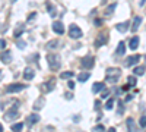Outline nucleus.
Instances as JSON below:
<instances>
[{"label": "nucleus", "instance_id": "nucleus-42", "mask_svg": "<svg viewBox=\"0 0 146 132\" xmlns=\"http://www.w3.org/2000/svg\"><path fill=\"white\" fill-rule=\"evenodd\" d=\"M95 25H101V21L100 19H95Z\"/></svg>", "mask_w": 146, "mask_h": 132}, {"label": "nucleus", "instance_id": "nucleus-45", "mask_svg": "<svg viewBox=\"0 0 146 132\" xmlns=\"http://www.w3.org/2000/svg\"><path fill=\"white\" fill-rule=\"evenodd\" d=\"M0 132H3V126L2 125H0Z\"/></svg>", "mask_w": 146, "mask_h": 132}, {"label": "nucleus", "instance_id": "nucleus-13", "mask_svg": "<svg viewBox=\"0 0 146 132\" xmlns=\"http://www.w3.org/2000/svg\"><path fill=\"white\" fill-rule=\"evenodd\" d=\"M124 53H126V44H124V41H120L118 46H117V49H115V54L117 56H123Z\"/></svg>", "mask_w": 146, "mask_h": 132}, {"label": "nucleus", "instance_id": "nucleus-21", "mask_svg": "<svg viewBox=\"0 0 146 132\" xmlns=\"http://www.w3.org/2000/svg\"><path fill=\"white\" fill-rule=\"evenodd\" d=\"M115 7H117V3H111L108 7H107V10H105V15L107 16H111L113 15V12L115 10Z\"/></svg>", "mask_w": 146, "mask_h": 132}, {"label": "nucleus", "instance_id": "nucleus-16", "mask_svg": "<svg viewBox=\"0 0 146 132\" xmlns=\"http://www.w3.org/2000/svg\"><path fill=\"white\" fill-rule=\"evenodd\" d=\"M58 46H60V41H58V40H51V41L47 43L45 47H47V50H56Z\"/></svg>", "mask_w": 146, "mask_h": 132}, {"label": "nucleus", "instance_id": "nucleus-10", "mask_svg": "<svg viewBox=\"0 0 146 132\" xmlns=\"http://www.w3.org/2000/svg\"><path fill=\"white\" fill-rule=\"evenodd\" d=\"M0 60H2L3 63H10L12 62V52H9V50H5V52H2L0 53Z\"/></svg>", "mask_w": 146, "mask_h": 132}, {"label": "nucleus", "instance_id": "nucleus-12", "mask_svg": "<svg viewBox=\"0 0 146 132\" xmlns=\"http://www.w3.org/2000/svg\"><path fill=\"white\" fill-rule=\"evenodd\" d=\"M34 76H35V70H34L32 68H27V69H23V78H25L27 81H31Z\"/></svg>", "mask_w": 146, "mask_h": 132}, {"label": "nucleus", "instance_id": "nucleus-32", "mask_svg": "<svg viewBox=\"0 0 146 132\" xmlns=\"http://www.w3.org/2000/svg\"><path fill=\"white\" fill-rule=\"evenodd\" d=\"M123 113H124V104L118 101V115H123Z\"/></svg>", "mask_w": 146, "mask_h": 132}, {"label": "nucleus", "instance_id": "nucleus-19", "mask_svg": "<svg viewBox=\"0 0 146 132\" xmlns=\"http://www.w3.org/2000/svg\"><path fill=\"white\" fill-rule=\"evenodd\" d=\"M139 41H140L139 37H133V38L130 40V43H129V47H130L131 50H136L137 47H139Z\"/></svg>", "mask_w": 146, "mask_h": 132}, {"label": "nucleus", "instance_id": "nucleus-26", "mask_svg": "<svg viewBox=\"0 0 146 132\" xmlns=\"http://www.w3.org/2000/svg\"><path fill=\"white\" fill-rule=\"evenodd\" d=\"M42 106H44V98H38V101L34 104V110H40Z\"/></svg>", "mask_w": 146, "mask_h": 132}, {"label": "nucleus", "instance_id": "nucleus-28", "mask_svg": "<svg viewBox=\"0 0 146 132\" xmlns=\"http://www.w3.org/2000/svg\"><path fill=\"white\" fill-rule=\"evenodd\" d=\"M127 85H130V88L136 87V78L135 76H129L127 78Z\"/></svg>", "mask_w": 146, "mask_h": 132}, {"label": "nucleus", "instance_id": "nucleus-38", "mask_svg": "<svg viewBox=\"0 0 146 132\" xmlns=\"http://www.w3.org/2000/svg\"><path fill=\"white\" fill-rule=\"evenodd\" d=\"M108 94H110V91H108V90H104V91H102V98H107Z\"/></svg>", "mask_w": 146, "mask_h": 132}, {"label": "nucleus", "instance_id": "nucleus-36", "mask_svg": "<svg viewBox=\"0 0 146 132\" xmlns=\"http://www.w3.org/2000/svg\"><path fill=\"white\" fill-rule=\"evenodd\" d=\"M67 87H69V90H75V82H73V81H69Z\"/></svg>", "mask_w": 146, "mask_h": 132}, {"label": "nucleus", "instance_id": "nucleus-40", "mask_svg": "<svg viewBox=\"0 0 146 132\" xmlns=\"http://www.w3.org/2000/svg\"><path fill=\"white\" fill-rule=\"evenodd\" d=\"M131 98H133V97H131V95H127V97L124 98V101H126V103H129V101H130Z\"/></svg>", "mask_w": 146, "mask_h": 132}, {"label": "nucleus", "instance_id": "nucleus-11", "mask_svg": "<svg viewBox=\"0 0 146 132\" xmlns=\"http://www.w3.org/2000/svg\"><path fill=\"white\" fill-rule=\"evenodd\" d=\"M107 43V35L104 34V32H101L98 37H96V40H95V47H101V46H104Z\"/></svg>", "mask_w": 146, "mask_h": 132}, {"label": "nucleus", "instance_id": "nucleus-39", "mask_svg": "<svg viewBox=\"0 0 146 132\" xmlns=\"http://www.w3.org/2000/svg\"><path fill=\"white\" fill-rule=\"evenodd\" d=\"M64 97H66V98H67V100H72V98H73V95H72V94H69V92H67V94H64Z\"/></svg>", "mask_w": 146, "mask_h": 132}, {"label": "nucleus", "instance_id": "nucleus-30", "mask_svg": "<svg viewBox=\"0 0 146 132\" xmlns=\"http://www.w3.org/2000/svg\"><path fill=\"white\" fill-rule=\"evenodd\" d=\"M92 132H105V128L102 125H96L92 128Z\"/></svg>", "mask_w": 146, "mask_h": 132}, {"label": "nucleus", "instance_id": "nucleus-46", "mask_svg": "<svg viewBox=\"0 0 146 132\" xmlns=\"http://www.w3.org/2000/svg\"><path fill=\"white\" fill-rule=\"evenodd\" d=\"M0 76H2V70H0Z\"/></svg>", "mask_w": 146, "mask_h": 132}, {"label": "nucleus", "instance_id": "nucleus-29", "mask_svg": "<svg viewBox=\"0 0 146 132\" xmlns=\"http://www.w3.org/2000/svg\"><path fill=\"white\" fill-rule=\"evenodd\" d=\"M113 106H114V98H110V100L105 103V109H107V110H111Z\"/></svg>", "mask_w": 146, "mask_h": 132}, {"label": "nucleus", "instance_id": "nucleus-22", "mask_svg": "<svg viewBox=\"0 0 146 132\" xmlns=\"http://www.w3.org/2000/svg\"><path fill=\"white\" fill-rule=\"evenodd\" d=\"M54 85H56V79H50L47 84H45V87H47V92H50L54 90Z\"/></svg>", "mask_w": 146, "mask_h": 132}, {"label": "nucleus", "instance_id": "nucleus-23", "mask_svg": "<svg viewBox=\"0 0 146 132\" xmlns=\"http://www.w3.org/2000/svg\"><path fill=\"white\" fill-rule=\"evenodd\" d=\"M133 74L135 75H145V66L142 65V66H137V68H135V70H133Z\"/></svg>", "mask_w": 146, "mask_h": 132}, {"label": "nucleus", "instance_id": "nucleus-35", "mask_svg": "<svg viewBox=\"0 0 146 132\" xmlns=\"http://www.w3.org/2000/svg\"><path fill=\"white\" fill-rule=\"evenodd\" d=\"M35 18H36V12H32V13L28 15V22H32Z\"/></svg>", "mask_w": 146, "mask_h": 132}, {"label": "nucleus", "instance_id": "nucleus-7", "mask_svg": "<svg viewBox=\"0 0 146 132\" xmlns=\"http://www.w3.org/2000/svg\"><path fill=\"white\" fill-rule=\"evenodd\" d=\"M51 27H53V31L56 34H58V35H63L64 34V25H63L62 21H54Z\"/></svg>", "mask_w": 146, "mask_h": 132}, {"label": "nucleus", "instance_id": "nucleus-43", "mask_svg": "<svg viewBox=\"0 0 146 132\" xmlns=\"http://www.w3.org/2000/svg\"><path fill=\"white\" fill-rule=\"evenodd\" d=\"M107 132H115V128H110Z\"/></svg>", "mask_w": 146, "mask_h": 132}, {"label": "nucleus", "instance_id": "nucleus-1", "mask_svg": "<svg viewBox=\"0 0 146 132\" xmlns=\"http://www.w3.org/2000/svg\"><path fill=\"white\" fill-rule=\"evenodd\" d=\"M121 76V69L120 68H107L105 70V81L107 82H111L115 84Z\"/></svg>", "mask_w": 146, "mask_h": 132}, {"label": "nucleus", "instance_id": "nucleus-25", "mask_svg": "<svg viewBox=\"0 0 146 132\" xmlns=\"http://www.w3.org/2000/svg\"><path fill=\"white\" fill-rule=\"evenodd\" d=\"M22 128H23V123H22V122L12 125V131H13V132H21V131H22Z\"/></svg>", "mask_w": 146, "mask_h": 132}, {"label": "nucleus", "instance_id": "nucleus-3", "mask_svg": "<svg viewBox=\"0 0 146 132\" xmlns=\"http://www.w3.org/2000/svg\"><path fill=\"white\" fill-rule=\"evenodd\" d=\"M83 35V32H82V29L76 25V23H72L70 25V28H69V37L70 38H73V40H78V38H80Z\"/></svg>", "mask_w": 146, "mask_h": 132}, {"label": "nucleus", "instance_id": "nucleus-8", "mask_svg": "<svg viewBox=\"0 0 146 132\" xmlns=\"http://www.w3.org/2000/svg\"><path fill=\"white\" fill-rule=\"evenodd\" d=\"M139 62H140V56H139V54H135V56H129V57L126 59V62H124V66L130 68V66L136 65V63H139Z\"/></svg>", "mask_w": 146, "mask_h": 132}, {"label": "nucleus", "instance_id": "nucleus-15", "mask_svg": "<svg viewBox=\"0 0 146 132\" xmlns=\"http://www.w3.org/2000/svg\"><path fill=\"white\" fill-rule=\"evenodd\" d=\"M140 23H142V16H136L135 21H133V25H131V31L133 32H136L140 27Z\"/></svg>", "mask_w": 146, "mask_h": 132}, {"label": "nucleus", "instance_id": "nucleus-5", "mask_svg": "<svg viewBox=\"0 0 146 132\" xmlns=\"http://www.w3.org/2000/svg\"><path fill=\"white\" fill-rule=\"evenodd\" d=\"M19 117V112H18V107H12V109H9L6 113H5V121L10 122V121H15V119Z\"/></svg>", "mask_w": 146, "mask_h": 132}, {"label": "nucleus", "instance_id": "nucleus-31", "mask_svg": "<svg viewBox=\"0 0 146 132\" xmlns=\"http://www.w3.org/2000/svg\"><path fill=\"white\" fill-rule=\"evenodd\" d=\"M16 46H18V49H21V50H23L27 47V43L25 41H22V40H18V43H16Z\"/></svg>", "mask_w": 146, "mask_h": 132}, {"label": "nucleus", "instance_id": "nucleus-34", "mask_svg": "<svg viewBox=\"0 0 146 132\" xmlns=\"http://www.w3.org/2000/svg\"><path fill=\"white\" fill-rule=\"evenodd\" d=\"M45 7H47V10H48V12H50V13H51V15L54 16V9H53L51 3H47V5H45Z\"/></svg>", "mask_w": 146, "mask_h": 132}, {"label": "nucleus", "instance_id": "nucleus-6", "mask_svg": "<svg viewBox=\"0 0 146 132\" xmlns=\"http://www.w3.org/2000/svg\"><path fill=\"white\" fill-rule=\"evenodd\" d=\"M27 88V85H23V84H10V85L6 87V91L7 92H21Z\"/></svg>", "mask_w": 146, "mask_h": 132}, {"label": "nucleus", "instance_id": "nucleus-37", "mask_svg": "<svg viewBox=\"0 0 146 132\" xmlns=\"http://www.w3.org/2000/svg\"><path fill=\"white\" fill-rule=\"evenodd\" d=\"M5 47H6V41L0 38V49H5Z\"/></svg>", "mask_w": 146, "mask_h": 132}, {"label": "nucleus", "instance_id": "nucleus-2", "mask_svg": "<svg viewBox=\"0 0 146 132\" xmlns=\"http://www.w3.org/2000/svg\"><path fill=\"white\" fill-rule=\"evenodd\" d=\"M47 63H48V68H50L51 70H58V68H60V56L58 54H56V53H50V54H47Z\"/></svg>", "mask_w": 146, "mask_h": 132}, {"label": "nucleus", "instance_id": "nucleus-27", "mask_svg": "<svg viewBox=\"0 0 146 132\" xmlns=\"http://www.w3.org/2000/svg\"><path fill=\"white\" fill-rule=\"evenodd\" d=\"M23 31H25V28H23L22 25H18V27H16V29H15V37H16V38H19V37H21V34H22Z\"/></svg>", "mask_w": 146, "mask_h": 132}, {"label": "nucleus", "instance_id": "nucleus-18", "mask_svg": "<svg viewBox=\"0 0 146 132\" xmlns=\"http://www.w3.org/2000/svg\"><path fill=\"white\" fill-rule=\"evenodd\" d=\"M129 27H130V25H129L127 21H126V22H120V23H117V25H115L117 31H120V32H126Z\"/></svg>", "mask_w": 146, "mask_h": 132}, {"label": "nucleus", "instance_id": "nucleus-44", "mask_svg": "<svg viewBox=\"0 0 146 132\" xmlns=\"http://www.w3.org/2000/svg\"><path fill=\"white\" fill-rule=\"evenodd\" d=\"M139 2H140V6L143 7V6H145V0H139Z\"/></svg>", "mask_w": 146, "mask_h": 132}, {"label": "nucleus", "instance_id": "nucleus-33", "mask_svg": "<svg viewBox=\"0 0 146 132\" xmlns=\"http://www.w3.org/2000/svg\"><path fill=\"white\" fill-rule=\"evenodd\" d=\"M145 121H146V117H145V115H142V117H140V121H139V125H140V128L142 129H145Z\"/></svg>", "mask_w": 146, "mask_h": 132}, {"label": "nucleus", "instance_id": "nucleus-4", "mask_svg": "<svg viewBox=\"0 0 146 132\" xmlns=\"http://www.w3.org/2000/svg\"><path fill=\"white\" fill-rule=\"evenodd\" d=\"M94 65H95V59H94L91 54L82 57V60H80V66H82L83 69H92V68H94Z\"/></svg>", "mask_w": 146, "mask_h": 132}, {"label": "nucleus", "instance_id": "nucleus-9", "mask_svg": "<svg viewBox=\"0 0 146 132\" xmlns=\"http://www.w3.org/2000/svg\"><path fill=\"white\" fill-rule=\"evenodd\" d=\"M40 115H36V113H32V115H29L28 117H27V125L28 126H32V125H35V123H38L40 122Z\"/></svg>", "mask_w": 146, "mask_h": 132}, {"label": "nucleus", "instance_id": "nucleus-14", "mask_svg": "<svg viewBox=\"0 0 146 132\" xmlns=\"http://www.w3.org/2000/svg\"><path fill=\"white\" fill-rule=\"evenodd\" d=\"M104 87H105V84H104V82H95L94 85H92V92H94V94L100 92V91L104 90Z\"/></svg>", "mask_w": 146, "mask_h": 132}, {"label": "nucleus", "instance_id": "nucleus-24", "mask_svg": "<svg viewBox=\"0 0 146 132\" xmlns=\"http://www.w3.org/2000/svg\"><path fill=\"white\" fill-rule=\"evenodd\" d=\"M73 75H75V74H73L72 70H66V72H63V74L60 75V78H62V79H70Z\"/></svg>", "mask_w": 146, "mask_h": 132}, {"label": "nucleus", "instance_id": "nucleus-20", "mask_svg": "<svg viewBox=\"0 0 146 132\" xmlns=\"http://www.w3.org/2000/svg\"><path fill=\"white\" fill-rule=\"evenodd\" d=\"M89 76H91L89 72H80V74L78 75V81L79 82H86L89 79Z\"/></svg>", "mask_w": 146, "mask_h": 132}, {"label": "nucleus", "instance_id": "nucleus-17", "mask_svg": "<svg viewBox=\"0 0 146 132\" xmlns=\"http://www.w3.org/2000/svg\"><path fill=\"white\" fill-rule=\"evenodd\" d=\"M126 123H127V129H129V132H137L136 125H135V121H133L131 117H129V119H127Z\"/></svg>", "mask_w": 146, "mask_h": 132}, {"label": "nucleus", "instance_id": "nucleus-41", "mask_svg": "<svg viewBox=\"0 0 146 132\" xmlns=\"http://www.w3.org/2000/svg\"><path fill=\"white\" fill-rule=\"evenodd\" d=\"M127 90H130V85H127V84H126V85L123 87V91H127Z\"/></svg>", "mask_w": 146, "mask_h": 132}]
</instances>
